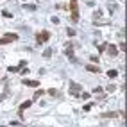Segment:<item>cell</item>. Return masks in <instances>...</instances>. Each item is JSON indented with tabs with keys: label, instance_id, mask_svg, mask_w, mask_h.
Returning <instances> with one entry per match:
<instances>
[{
	"label": "cell",
	"instance_id": "cell-8",
	"mask_svg": "<svg viewBox=\"0 0 127 127\" xmlns=\"http://www.w3.org/2000/svg\"><path fill=\"white\" fill-rule=\"evenodd\" d=\"M106 48H107V54H109V56H113V57L118 56V48H116L115 45H107Z\"/></svg>",
	"mask_w": 127,
	"mask_h": 127
},
{
	"label": "cell",
	"instance_id": "cell-21",
	"mask_svg": "<svg viewBox=\"0 0 127 127\" xmlns=\"http://www.w3.org/2000/svg\"><path fill=\"white\" fill-rule=\"evenodd\" d=\"M23 7H25V9H29V11H36V6H27V4H25Z\"/></svg>",
	"mask_w": 127,
	"mask_h": 127
},
{
	"label": "cell",
	"instance_id": "cell-22",
	"mask_svg": "<svg viewBox=\"0 0 127 127\" xmlns=\"http://www.w3.org/2000/svg\"><path fill=\"white\" fill-rule=\"evenodd\" d=\"M93 16H95V20H97V18H100V16H102V13H100V11H97V13H95Z\"/></svg>",
	"mask_w": 127,
	"mask_h": 127
},
{
	"label": "cell",
	"instance_id": "cell-14",
	"mask_svg": "<svg viewBox=\"0 0 127 127\" xmlns=\"http://www.w3.org/2000/svg\"><path fill=\"white\" fill-rule=\"evenodd\" d=\"M48 95H52V97H59V91H57V90H48Z\"/></svg>",
	"mask_w": 127,
	"mask_h": 127
},
{
	"label": "cell",
	"instance_id": "cell-7",
	"mask_svg": "<svg viewBox=\"0 0 127 127\" xmlns=\"http://www.w3.org/2000/svg\"><path fill=\"white\" fill-rule=\"evenodd\" d=\"M22 82H23L25 86H29V88H38V86H39L38 81H32V79H23Z\"/></svg>",
	"mask_w": 127,
	"mask_h": 127
},
{
	"label": "cell",
	"instance_id": "cell-20",
	"mask_svg": "<svg viewBox=\"0 0 127 127\" xmlns=\"http://www.w3.org/2000/svg\"><path fill=\"white\" fill-rule=\"evenodd\" d=\"M106 47H107V43H102L100 47H98V52H104V50H106Z\"/></svg>",
	"mask_w": 127,
	"mask_h": 127
},
{
	"label": "cell",
	"instance_id": "cell-13",
	"mask_svg": "<svg viewBox=\"0 0 127 127\" xmlns=\"http://www.w3.org/2000/svg\"><path fill=\"white\" fill-rule=\"evenodd\" d=\"M7 70L11 72V74H16V72H20V66H9Z\"/></svg>",
	"mask_w": 127,
	"mask_h": 127
},
{
	"label": "cell",
	"instance_id": "cell-5",
	"mask_svg": "<svg viewBox=\"0 0 127 127\" xmlns=\"http://www.w3.org/2000/svg\"><path fill=\"white\" fill-rule=\"evenodd\" d=\"M102 118H116V116H124V111H107V113H102Z\"/></svg>",
	"mask_w": 127,
	"mask_h": 127
},
{
	"label": "cell",
	"instance_id": "cell-3",
	"mask_svg": "<svg viewBox=\"0 0 127 127\" xmlns=\"http://www.w3.org/2000/svg\"><path fill=\"white\" fill-rule=\"evenodd\" d=\"M70 9H72V22L79 20V11H77V0H70Z\"/></svg>",
	"mask_w": 127,
	"mask_h": 127
},
{
	"label": "cell",
	"instance_id": "cell-16",
	"mask_svg": "<svg viewBox=\"0 0 127 127\" xmlns=\"http://www.w3.org/2000/svg\"><path fill=\"white\" fill-rule=\"evenodd\" d=\"M79 97H81V98H84V100H88V98H90V93H86V91H82V93L79 95Z\"/></svg>",
	"mask_w": 127,
	"mask_h": 127
},
{
	"label": "cell",
	"instance_id": "cell-11",
	"mask_svg": "<svg viewBox=\"0 0 127 127\" xmlns=\"http://www.w3.org/2000/svg\"><path fill=\"white\" fill-rule=\"evenodd\" d=\"M43 57H45V59H50V57H52V48H45V50H43Z\"/></svg>",
	"mask_w": 127,
	"mask_h": 127
},
{
	"label": "cell",
	"instance_id": "cell-19",
	"mask_svg": "<svg viewBox=\"0 0 127 127\" xmlns=\"http://www.w3.org/2000/svg\"><path fill=\"white\" fill-rule=\"evenodd\" d=\"M115 90H116V86H115V84H109V86H107V91H109V93H113Z\"/></svg>",
	"mask_w": 127,
	"mask_h": 127
},
{
	"label": "cell",
	"instance_id": "cell-2",
	"mask_svg": "<svg viewBox=\"0 0 127 127\" xmlns=\"http://www.w3.org/2000/svg\"><path fill=\"white\" fill-rule=\"evenodd\" d=\"M48 39H50V32H48V30H41V32L36 34V41H38L39 45H41V43H47Z\"/></svg>",
	"mask_w": 127,
	"mask_h": 127
},
{
	"label": "cell",
	"instance_id": "cell-15",
	"mask_svg": "<svg viewBox=\"0 0 127 127\" xmlns=\"http://www.w3.org/2000/svg\"><path fill=\"white\" fill-rule=\"evenodd\" d=\"M66 34L68 36H75L77 32H75V29H70V27H68V29H66Z\"/></svg>",
	"mask_w": 127,
	"mask_h": 127
},
{
	"label": "cell",
	"instance_id": "cell-12",
	"mask_svg": "<svg viewBox=\"0 0 127 127\" xmlns=\"http://www.w3.org/2000/svg\"><path fill=\"white\" fill-rule=\"evenodd\" d=\"M43 95H45V91H43V90H38V91L34 93V100H36V98H39V97H43Z\"/></svg>",
	"mask_w": 127,
	"mask_h": 127
},
{
	"label": "cell",
	"instance_id": "cell-9",
	"mask_svg": "<svg viewBox=\"0 0 127 127\" xmlns=\"http://www.w3.org/2000/svg\"><path fill=\"white\" fill-rule=\"evenodd\" d=\"M86 70L91 72V74H100V68H98L97 65H86Z\"/></svg>",
	"mask_w": 127,
	"mask_h": 127
},
{
	"label": "cell",
	"instance_id": "cell-6",
	"mask_svg": "<svg viewBox=\"0 0 127 127\" xmlns=\"http://www.w3.org/2000/svg\"><path fill=\"white\" fill-rule=\"evenodd\" d=\"M65 56H66V57H70L72 61H75V56H74V47H72V45H68V47L65 48Z\"/></svg>",
	"mask_w": 127,
	"mask_h": 127
},
{
	"label": "cell",
	"instance_id": "cell-4",
	"mask_svg": "<svg viewBox=\"0 0 127 127\" xmlns=\"http://www.w3.org/2000/svg\"><path fill=\"white\" fill-rule=\"evenodd\" d=\"M81 84H77V82H74V81H70V93H72V97H79L81 95Z\"/></svg>",
	"mask_w": 127,
	"mask_h": 127
},
{
	"label": "cell",
	"instance_id": "cell-10",
	"mask_svg": "<svg viewBox=\"0 0 127 127\" xmlns=\"http://www.w3.org/2000/svg\"><path fill=\"white\" fill-rule=\"evenodd\" d=\"M30 104H32V100H27V102H23L20 106V115H23V111L27 109V107H30Z\"/></svg>",
	"mask_w": 127,
	"mask_h": 127
},
{
	"label": "cell",
	"instance_id": "cell-17",
	"mask_svg": "<svg viewBox=\"0 0 127 127\" xmlns=\"http://www.w3.org/2000/svg\"><path fill=\"white\" fill-rule=\"evenodd\" d=\"M107 75H109V77H116V75H118V72H116V70H109V72H107Z\"/></svg>",
	"mask_w": 127,
	"mask_h": 127
},
{
	"label": "cell",
	"instance_id": "cell-1",
	"mask_svg": "<svg viewBox=\"0 0 127 127\" xmlns=\"http://www.w3.org/2000/svg\"><path fill=\"white\" fill-rule=\"evenodd\" d=\"M18 39V34L15 32H7L4 38H0V45H7V43H13V41H16Z\"/></svg>",
	"mask_w": 127,
	"mask_h": 127
},
{
	"label": "cell",
	"instance_id": "cell-18",
	"mask_svg": "<svg viewBox=\"0 0 127 127\" xmlns=\"http://www.w3.org/2000/svg\"><path fill=\"white\" fill-rule=\"evenodd\" d=\"M2 16H4V18H13V15H11L9 11H2Z\"/></svg>",
	"mask_w": 127,
	"mask_h": 127
}]
</instances>
